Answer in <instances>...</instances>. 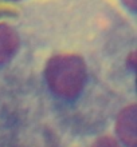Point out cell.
<instances>
[{"instance_id":"6da1fadb","label":"cell","mask_w":137,"mask_h":147,"mask_svg":"<svg viewBox=\"0 0 137 147\" xmlns=\"http://www.w3.org/2000/svg\"><path fill=\"white\" fill-rule=\"evenodd\" d=\"M44 78L50 91L57 96L74 99L82 92L86 83V63L75 54L54 55L46 63Z\"/></svg>"},{"instance_id":"277c9868","label":"cell","mask_w":137,"mask_h":147,"mask_svg":"<svg viewBox=\"0 0 137 147\" xmlns=\"http://www.w3.org/2000/svg\"><path fill=\"white\" fill-rule=\"evenodd\" d=\"M91 147H120L118 142L110 136H101L93 143Z\"/></svg>"},{"instance_id":"7a4b0ae2","label":"cell","mask_w":137,"mask_h":147,"mask_svg":"<svg viewBox=\"0 0 137 147\" xmlns=\"http://www.w3.org/2000/svg\"><path fill=\"white\" fill-rule=\"evenodd\" d=\"M137 107L129 105L118 114L116 120V132L118 139L125 147H136L137 144Z\"/></svg>"},{"instance_id":"5b68a950","label":"cell","mask_w":137,"mask_h":147,"mask_svg":"<svg viewBox=\"0 0 137 147\" xmlns=\"http://www.w3.org/2000/svg\"><path fill=\"white\" fill-rule=\"evenodd\" d=\"M125 7H128L132 12H136L137 9V0H122Z\"/></svg>"},{"instance_id":"3957f363","label":"cell","mask_w":137,"mask_h":147,"mask_svg":"<svg viewBox=\"0 0 137 147\" xmlns=\"http://www.w3.org/2000/svg\"><path fill=\"white\" fill-rule=\"evenodd\" d=\"M20 46L18 32L5 23H0V64H5L16 55Z\"/></svg>"}]
</instances>
